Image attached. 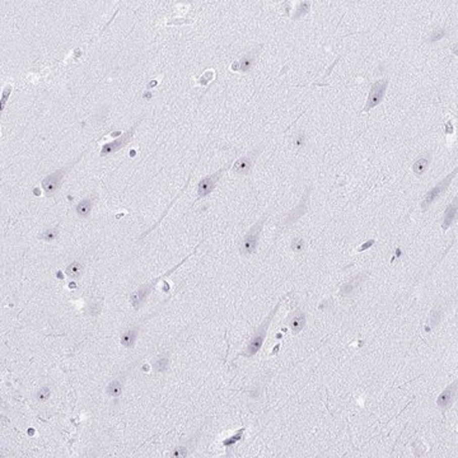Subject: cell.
<instances>
[{"mask_svg": "<svg viewBox=\"0 0 458 458\" xmlns=\"http://www.w3.org/2000/svg\"><path fill=\"white\" fill-rule=\"evenodd\" d=\"M286 297H288V294H286V295H284V297L281 298V299L279 300L278 303H276V306L274 307V310L270 311V313H269L268 317H266L265 320H264V322L260 323V326L257 327L256 330H255L253 335H252V337L249 339V341H248V344H247L246 349H244L243 351L239 352V354L237 355L236 358H234L233 362H236L239 357H244V358H248V359H249V358L255 357V355H256L257 352L260 351V350H261V347H263V345H264V341H265V339H266V335H268L269 326H270L271 321H273V318L275 317L276 312H278V310L280 308L281 303H283V300L285 299Z\"/></svg>", "mask_w": 458, "mask_h": 458, "instance_id": "obj_1", "label": "cell"}, {"mask_svg": "<svg viewBox=\"0 0 458 458\" xmlns=\"http://www.w3.org/2000/svg\"><path fill=\"white\" fill-rule=\"evenodd\" d=\"M193 253H195V251H193L192 253L188 255V256H186L185 259H183L182 261H181V263H178L177 265L175 266V268H172L171 270L166 271L165 274H162L161 276H158V278L153 279V280L149 281V283L143 284V285H140L138 289H136V290H134L133 293L130 294V297H129L130 298V303H131V306H133L134 310H139V308H140V306L143 304V303L146 300V298H148L149 295H150V293H151V290L154 289V286H156L157 284H158L159 281L162 280V279L168 278V276H170L171 274L175 273V271L177 270V269L180 268V266L182 265V264H185L186 261H187V260L190 259V257L192 256Z\"/></svg>", "mask_w": 458, "mask_h": 458, "instance_id": "obj_2", "label": "cell"}, {"mask_svg": "<svg viewBox=\"0 0 458 458\" xmlns=\"http://www.w3.org/2000/svg\"><path fill=\"white\" fill-rule=\"evenodd\" d=\"M88 150H89V149H85L84 151L80 153L79 157H77L74 161L70 162L69 165L65 166V167H63V168H60V170H56L55 172H53L51 175L46 176V177L43 178L41 186H42L43 195H45L46 197H51V196H54L56 192H58L59 188L61 187V183H63L64 177L69 173V171L72 170L75 165H78V163L82 161V158L84 157V154L87 153Z\"/></svg>", "mask_w": 458, "mask_h": 458, "instance_id": "obj_3", "label": "cell"}, {"mask_svg": "<svg viewBox=\"0 0 458 458\" xmlns=\"http://www.w3.org/2000/svg\"><path fill=\"white\" fill-rule=\"evenodd\" d=\"M266 218H268V215L261 218L260 220H257V222L249 228V231L246 233L243 241H242L241 249H239L242 256H249V255L256 252L257 246H259L260 234H261V231H263L264 224H265L266 222Z\"/></svg>", "mask_w": 458, "mask_h": 458, "instance_id": "obj_4", "label": "cell"}, {"mask_svg": "<svg viewBox=\"0 0 458 458\" xmlns=\"http://www.w3.org/2000/svg\"><path fill=\"white\" fill-rule=\"evenodd\" d=\"M388 83H389L388 78H384V79H379L372 84L371 90H369L368 94V99H367V104L366 106H364V109L362 110V112H369L373 107L378 106V105L383 101L387 87H388Z\"/></svg>", "mask_w": 458, "mask_h": 458, "instance_id": "obj_5", "label": "cell"}, {"mask_svg": "<svg viewBox=\"0 0 458 458\" xmlns=\"http://www.w3.org/2000/svg\"><path fill=\"white\" fill-rule=\"evenodd\" d=\"M231 167H232L231 163H228V165H225L224 167L220 168L219 171L214 172L213 175H209L207 176V177L202 178V180L197 183V199L196 200L204 199L208 195H210V193L214 191V188L217 187V183L219 182V180L222 178L223 173H224L228 168Z\"/></svg>", "mask_w": 458, "mask_h": 458, "instance_id": "obj_6", "label": "cell"}, {"mask_svg": "<svg viewBox=\"0 0 458 458\" xmlns=\"http://www.w3.org/2000/svg\"><path fill=\"white\" fill-rule=\"evenodd\" d=\"M455 175H457V170H454L453 172H450L449 175H448L445 178H443V180L440 181L437 186H434L432 190L428 191L427 195L424 196V199H423V201H421V205H420L423 212H427V210L429 209L430 205H432L433 202H434L443 192L447 191L448 186L450 185V181L455 177Z\"/></svg>", "mask_w": 458, "mask_h": 458, "instance_id": "obj_7", "label": "cell"}, {"mask_svg": "<svg viewBox=\"0 0 458 458\" xmlns=\"http://www.w3.org/2000/svg\"><path fill=\"white\" fill-rule=\"evenodd\" d=\"M140 122H141V120L136 121L135 124L133 125V126L130 127V129L127 130V131H125V133L122 134V135L120 136V138H117L116 140L111 141V143H109V144H105V145L102 146V149H101V157L111 156V154L116 153V151H119L120 149H122L124 146H126L127 144H129L130 141H131V139H133L134 134H135L136 127H138L139 125H140Z\"/></svg>", "mask_w": 458, "mask_h": 458, "instance_id": "obj_8", "label": "cell"}, {"mask_svg": "<svg viewBox=\"0 0 458 458\" xmlns=\"http://www.w3.org/2000/svg\"><path fill=\"white\" fill-rule=\"evenodd\" d=\"M260 151H261V149H260L259 146V148L253 149V150H251L249 153H247L246 156H243L242 158L237 159L233 163V166H232V170H233L237 175L242 176L249 175V172L252 171V167H253L255 162H256V158L257 156H259Z\"/></svg>", "mask_w": 458, "mask_h": 458, "instance_id": "obj_9", "label": "cell"}, {"mask_svg": "<svg viewBox=\"0 0 458 458\" xmlns=\"http://www.w3.org/2000/svg\"><path fill=\"white\" fill-rule=\"evenodd\" d=\"M312 187H307L304 191V195H303L302 200H300L299 204L297 205L295 209L291 210L285 218H284V224L285 225H291L294 223L297 222L298 219H300V217H303L304 214L308 213V199H310V193Z\"/></svg>", "mask_w": 458, "mask_h": 458, "instance_id": "obj_10", "label": "cell"}, {"mask_svg": "<svg viewBox=\"0 0 458 458\" xmlns=\"http://www.w3.org/2000/svg\"><path fill=\"white\" fill-rule=\"evenodd\" d=\"M457 389H458V383H457V381H454L453 383H450L449 386L445 387L444 391H443L442 393L438 396L437 405L440 410L445 411V410H448L449 408H452L453 403H454L455 400H457Z\"/></svg>", "mask_w": 458, "mask_h": 458, "instance_id": "obj_11", "label": "cell"}, {"mask_svg": "<svg viewBox=\"0 0 458 458\" xmlns=\"http://www.w3.org/2000/svg\"><path fill=\"white\" fill-rule=\"evenodd\" d=\"M260 48L259 47L253 48V50L249 51L248 54H246L244 56H242L239 60L234 61V63L232 64V70H234V72H242V73L248 72V70L253 67L255 63H256V59H257V55H259V53H260Z\"/></svg>", "mask_w": 458, "mask_h": 458, "instance_id": "obj_12", "label": "cell"}, {"mask_svg": "<svg viewBox=\"0 0 458 458\" xmlns=\"http://www.w3.org/2000/svg\"><path fill=\"white\" fill-rule=\"evenodd\" d=\"M134 366H135V364H131V366H130L126 371H124L119 377H116L114 381L110 382L109 386L106 387V393L110 396V397L117 398L120 395H121L122 389H124V383H125V379H126V376L129 374V372L134 368Z\"/></svg>", "mask_w": 458, "mask_h": 458, "instance_id": "obj_13", "label": "cell"}, {"mask_svg": "<svg viewBox=\"0 0 458 458\" xmlns=\"http://www.w3.org/2000/svg\"><path fill=\"white\" fill-rule=\"evenodd\" d=\"M306 323H307L306 313L300 310L295 311V312L291 315L290 321H289V329H290L291 334L298 335L300 331H303V329L306 327Z\"/></svg>", "mask_w": 458, "mask_h": 458, "instance_id": "obj_14", "label": "cell"}, {"mask_svg": "<svg viewBox=\"0 0 458 458\" xmlns=\"http://www.w3.org/2000/svg\"><path fill=\"white\" fill-rule=\"evenodd\" d=\"M139 330H140V323H135L131 327L124 331L120 336V341H121L122 346L127 347V349H131L135 345L136 339H138L139 335Z\"/></svg>", "mask_w": 458, "mask_h": 458, "instance_id": "obj_15", "label": "cell"}, {"mask_svg": "<svg viewBox=\"0 0 458 458\" xmlns=\"http://www.w3.org/2000/svg\"><path fill=\"white\" fill-rule=\"evenodd\" d=\"M366 279H367L366 274H358L357 276L350 279L347 283H345L344 285L341 286V289H340V295H342V297L351 295V294L363 284V281L366 280Z\"/></svg>", "mask_w": 458, "mask_h": 458, "instance_id": "obj_16", "label": "cell"}, {"mask_svg": "<svg viewBox=\"0 0 458 458\" xmlns=\"http://www.w3.org/2000/svg\"><path fill=\"white\" fill-rule=\"evenodd\" d=\"M430 162H432V154L430 153H424L423 156L419 157L415 162H414L413 165V171L418 177L423 176L424 173L427 172L428 167H429Z\"/></svg>", "mask_w": 458, "mask_h": 458, "instance_id": "obj_17", "label": "cell"}, {"mask_svg": "<svg viewBox=\"0 0 458 458\" xmlns=\"http://www.w3.org/2000/svg\"><path fill=\"white\" fill-rule=\"evenodd\" d=\"M455 217H457V197H454V201L450 202L445 209L444 215H443V224L442 229L443 232H445L450 225L454 222Z\"/></svg>", "mask_w": 458, "mask_h": 458, "instance_id": "obj_18", "label": "cell"}, {"mask_svg": "<svg viewBox=\"0 0 458 458\" xmlns=\"http://www.w3.org/2000/svg\"><path fill=\"white\" fill-rule=\"evenodd\" d=\"M93 200L94 199H93L92 196H88V197L83 199L82 201L78 202V205L75 207V212H77V214L79 215L80 218L87 219V218L89 217L93 208Z\"/></svg>", "mask_w": 458, "mask_h": 458, "instance_id": "obj_19", "label": "cell"}, {"mask_svg": "<svg viewBox=\"0 0 458 458\" xmlns=\"http://www.w3.org/2000/svg\"><path fill=\"white\" fill-rule=\"evenodd\" d=\"M59 233H60V225H55L53 228H47V229H43L40 234L37 236L38 239L45 242H53L56 241L59 238Z\"/></svg>", "mask_w": 458, "mask_h": 458, "instance_id": "obj_20", "label": "cell"}, {"mask_svg": "<svg viewBox=\"0 0 458 458\" xmlns=\"http://www.w3.org/2000/svg\"><path fill=\"white\" fill-rule=\"evenodd\" d=\"M83 273V265L80 261H73L70 263L69 265L67 266V270H65V274L67 276L72 279H78Z\"/></svg>", "mask_w": 458, "mask_h": 458, "instance_id": "obj_21", "label": "cell"}, {"mask_svg": "<svg viewBox=\"0 0 458 458\" xmlns=\"http://www.w3.org/2000/svg\"><path fill=\"white\" fill-rule=\"evenodd\" d=\"M243 433H244V428H242V429L237 430V432L234 433L233 435H231L229 438H227L225 440H223V445H224V447L227 448V453H229V449H231V448L233 447V445H236L237 443H238L239 440H241V438H242V435H243Z\"/></svg>", "mask_w": 458, "mask_h": 458, "instance_id": "obj_22", "label": "cell"}, {"mask_svg": "<svg viewBox=\"0 0 458 458\" xmlns=\"http://www.w3.org/2000/svg\"><path fill=\"white\" fill-rule=\"evenodd\" d=\"M50 396H51V389H50V387H48V386H43L42 388H41L40 391L37 392V395H36V397H37V400H38V401H41V402H43V401L48 400V398H50Z\"/></svg>", "mask_w": 458, "mask_h": 458, "instance_id": "obj_23", "label": "cell"}, {"mask_svg": "<svg viewBox=\"0 0 458 458\" xmlns=\"http://www.w3.org/2000/svg\"><path fill=\"white\" fill-rule=\"evenodd\" d=\"M444 35H445V29H444V28H437V29H435V31L432 33V36H430V37H429V40H428V42L432 43V42H435V41L442 40V38L444 37Z\"/></svg>", "mask_w": 458, "mask_h": 458, "instance_id": "obj_24", "label": "cell"}, {"mask_svg": "<svg viewBox=\"0 0 458 458\" xmlns=\"http://www.w3.org/2000/svg\"><path fill=\"white\" fill-rule=\"evenodd\" d=\"M291 249H293L294 252H300V251H303V249H304V247H306V243H304V239H302V238H294L293 239V242H291Z\"/></svg>", "mask_w": 458, "mask_h": 458, "instance_id": "obj_25", "label": "cell"}, {"mask_svg": "<svg viewBox=\"0 0 458 458\" xmlns=\"http://www.w3.org/2000/svg\"><path fill=\"white\" fill-rule=\"evenodd\" d=\"M167 368H168V358H165V359H159L158 363L154 364V369H156L157 372H165Z\"/></svg>", "mask_w": 458, "mask_h": 458, "instance_id": "obj_26", "label": "cell"}, {"mask_svg": "<svg viewBox=\"0 0 458 458\" xmlns=\"http://www.w3.org/2000/svg\"><path fill=\"white\" fill-rule=\"evenodd\" d=\"M213 78H214V72H213V70H209V72H207L201 78H200L199 83L205 87V85L209 84L210 80H213Z\"/></svg>", "mask_w": 458, "mask_h": 458, "instance_id": "obj_27", "label": "cell"}, {"mask_svg": "<svg viewBox=\"0 0 458 458\" xmlns=\"http://www.w3.org/2000/svg\"><path fill=\"white\" fill-rule=\"evenodd\" d=\"M310 3H302L300 4V7L299 8H298V11H297V14H295V18H298V17H302L303 14H306L307 13L308 11H310Z\"/></svg>", "mask_w": 458, "mask_h": 458, "instance_id": "obj_28", "label": "cell"}, {"mask_svg": "<svg viewBox=\"0 0 458 458\" xmlns=\"http://www.w3.org/2000/svg\"><path fill=\"white\" fill-rule=\"evenodd\" d=\"M12 92V85H7L6 89L3 92V98H2V110H4V106H6L7 101H8V97Z\"/></svg>", "mask_w": 458, "mask_h": 458, "instance_id": "obj_29", "label": "cell"}, {"mask_svg": "<svg viewBox=\"0 0 458 458\" xmlns=\"http://www.w3.org/2000/svg\"><path fill=\"white\" fill-rule=\"evenodd\" d=\"M304 145V134L300 133L299 135L297 136V140H295V146L297 148H302Z\"/></svg>", "mask_w": 458, "mask_h": 458, "instance_id": "obj_30", "label": "cell"}, {"mask_svg": "<svg viewBox=\"0 0 458 458\" xmlns=\"http://www.w3.org/2000/svg\"><path fill=\"white\" fill-rule=\"evenodd\" d=\"M374 243V241H369V242H367L366 244H363V246H361L359 247V248H358V251H364V249L366 248H368L369 246H372V244Z\"/></svg>", "mask_w": 458, "mask_h": 458, "instance_id": "obj_31", "label": "cell"}]
</instances>
